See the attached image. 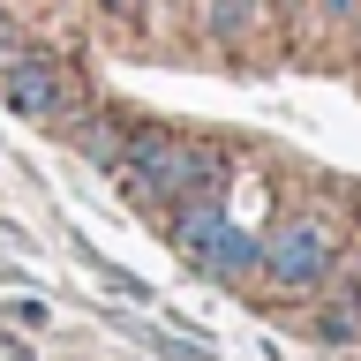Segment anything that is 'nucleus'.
<instances>
[{
    "label": "nucleus",
    "instance_id": "1",
    "mask_svg": "<svg viewBox=\"0 0 361 361\" xmlns=\"http://www.w3.org/2000/svg\"><path fill=\"white\" fill-rule=\"evenodd\" d=\"M173 241L196 256V271H211V279H241V271L264 264V241L256 233H241V226L219 211V196H188L173 219Z\"/></svg>",
    "mask_w": 361,
    "mask_h": 361
},
{
    "label": "nucleus",
    "instance_id": "6",
    "mask_svg": "<svg viewBox=\"0 0 361 361\" xmlns=\"http://www.w3.org/2000/svg\"><path fill=\"white\" fill-rule=\"evenodd\" d=\"M106 8L113 16H143V0H106Z\"/></svg>",
    "mask_w": 361,
    "mask_h": 361
},
{
    "label": "nucleus",
    "instance_id": "5",
    "mask_svg": "<svg viewBox=\"0 0 361 361\" xmlns=\"http://www.w3.org/2000/svg\"><path fill=\"white\" fill-rule=\"evenodd\" d=\"M354 331H361V324H354V309H324V316H316V338H324V346H346Z\"/></svg>",
    "mask_w": 361,
    "mask_h": 361
},
{
    "label": "nucleus",
    "instance_id": "7",
    "mask_svg": "<svg viewBox=\"0 0 361 361\" xmlns=\"http://www.w3.org/2000/svg\"><path fill=\"white\" fill-rule=\"evenodd\" d=\"M0 53H8V16H0Z\"/></svg>",
    "mask_w": 361,
    "mask_h": 361
},
{
    "label": "nucleus",
    "instance_id": "4",
    "mask_svg": "<svg viewBox=\"0 0 361 361\" xmlns=\"http://www.w3.org/2000/svg\"><path fill=\"white\" fill-rule=\"evenodd\" d=\"M121 121H83V128H75V151L90 158V166H121Z\"/></svg>",
    "mask_w": 361,
    "mask_h": 361
},
{
    "label": "nucleus",
    "instance_id": "3",
    "mask_svg": "<svg viewBox=\"0 0 361 361\" xmlns=\"http://www.w3.org/2000/svg\"><path fill=\"white\" fill-rule=\"evenodd\" d=\"M264 271L279 286H324V279H331V241H324L316 226H286V233L264 241Z\"/></svg>",
    "mask_w": 361,
    "mask_h": 361
},
{
    "label": "nucleus",
    "instance_id": "8",
    "mask_svg": "<svg viewBox=\"0 0 361 361\" xmlns=\"http://www.w3.org/2000/svg\"><path fill=\"white\" fill-rule=\"evenodd\" d=\"M331 8H338V16H346V8H354V0H331Z\"/></svg>",
    "mask_w": 361,
    "mask_h": 361
},
{
    "label": "nucleus",
    "instance_id": "2",
    "mask_svg": "<svg viewBox=\"0 0 361 361\" xmlns=\"http://www.w3.org/2000/svg\"><path fill=\"white\" fill-rule=\"evenodd\" d=\"M0 98H8V113H23V121H53V113L68 106V68L53 61V53H38V45H8V53H0Z\"/></svg>",
    "mask_w": 361,
    "mask_h": 361
}]
</instances>
